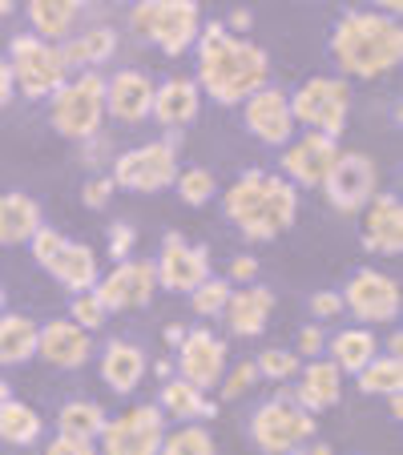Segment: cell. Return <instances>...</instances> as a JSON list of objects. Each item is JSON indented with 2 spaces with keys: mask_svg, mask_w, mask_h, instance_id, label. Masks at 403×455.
Masks as SVG:
<instances>
[{
  "mask_svg": "<svg viewBox=\"0 0 403 455\" xmlns=\"http://www.w3.org/2000/svg\"><path fill=\"white\" fill-rule=\"evenodd\" d=\"M254 383H258V367H254V359H242L238 367H226V371H222V379H218V387H222V399H226V403L242 399Z\"/></svg>",
  "mask_w": 403,
  "mask_h": 455,
  "instance_id": "cell-40",
  "label": "cell"
},
{
  "mask_svg": "<svg viewBox=\"0 0 403 455\" xmlns=\"http://www.w3.org/2000/svg\"><path fill=\"white\" fill-rule=\"evenodd\" d=\"M36 355L57 371H77L93 359V331L73 318H49L36 331Z\"/></svg>",
  "mask_w": 403,
  "mask_h": 455,
  "instance_id": "cell-18",
  "label": "cell"
},
{
  "mask_svg": "<svg viewBox=\"0 0 403 455\" xmlns=\"http://www.w3.org/2000/svg\"><path fill=\"white\" fill-rule=\"evenodd\" d=\"M41 226H44V218H41L36 198H28L20 189L0 194V246H25Z\"/></svg>",
  "mask_w": 403,
  "mask_h": 455,
  "instance_id": "cell-27",
  "label": "cell"
},
{
  "mask_svg": "<svg viewBox=\"0 0 403 455\" xmlns=\"http://www.w3.org/2000/svg\"><path fill=\"white\" fill-rule=\"evenodd\" d=\"M230 278H214V275H206L202 283L189 291V307H194V315H202V318H218L226 310V302H230Z\"/></svg>",
  "mask_w": 403,
  "mask_h": 455,
  "instance_id": "cell-36",
  "label": "cell"
},
{
  "mask_svg": "<svg viewBox=\"0 0 403 455\" xmlns=\"http://www.w3.org/2000/svg\"><path fill=\"white\" fill-rule=\"evenodd\" d=\"M178 146L173 138L162 141H141V146L125 149V154L113 157V186L133 189V194H162L173 186L178 178Z\"/></svg>",
  "mask_w": 403,
  "mask_h": 455,
  "instance_id": "cell-8",
  "label": "cell"
},
{
  "mask_svg": "<svg viewBox=\"0 0 403 455\" xmlns=\"http://www.w3.org/2000/svg\"><path fill=\"white\" fill-rule=\"evenodd\" d=\"M323 347H326L323 331H318V327H302V331H299V347H294V355H299V359H315V355L323 351Z\"/></svg>",
  "mask_w": 403,
  "mask_h": 455,
  "instance_id": "cell-45",
  "label": "cell"
},
{
  "mask_svg": "<svg viewBox=\"0 0 403 455\" xmlns=\"http://www.w3.org/2000/svg\"><path fill=\"white\" fill-rule=\"evenodd\" d=\"M97 371H101V383L109 387L113 395H133L141 387L149 371V359L138 343H125V339H109L97 359Z\"/></svg>",
  "mask_w": 403,
  "mask_h": 455,
  "instance_id": "cell-22",
  "label": "cell"
},
{
  "mask_svg": "<svg viewBox=\"0 0 403 455\" xmlns=\"http://www.w3.org/2000/svg\"><path fill=\"white\" fill-rule=\"evenodd\" d=\"M315 415L299 403V399H266L262 407L254 411L250 419V439H254L258 451H270V455H283V451H294V447L310 443L315 439Z\"/></svg>",
  "mask_w": 403,
  "mask_h": 455,
  "instance_id": "cell-9",
  "label": "cell"
},
{
  "mask_svg": "<svg viewBox=\"0 0 403 455\" xmlns=\"http://www.w3.org/2000/svg\"><path fill=\"white\" fill-rule=\"evenodd\" d=\"M331 60L343 69V77L375 81L399 69L403 60V28L395 17L375 9L347 12L331 33Z\"/></svg>",
  "mask_w": 403,
  "mask_h": 455,
  "instance_id": "cell-3",
  "label": "cell"
},
{
  "mask_svg": "<svg viewBox=\"0 0 403 455\" xmlns=\"http://www.w3.org/2000/svg\"><path fill=\"white\" fill-rule=\"evenodd\" d=\"M69 318L73 323H81L85 331H97L105 327V318H109V310H105V302L97 299V291H77L69 302Z\"/></svg>",
  "mask_w": 403,
  "mask_h": 455,
  "instance_id": "cell-39",
  "label": "cell"
},
{
  "mask_svg": "<svg viewBox=\"0 0 403 455\" xmlns=\"http://www.w3.org/2000/svg\"><path fill=\"white\" fill-rule=\"evenodd\" d=\"M334 157H339V138H326V133H302L299 141H286L283 146V178L291 181V186H323L326 170L334 165Z\"/></svg>",
  "mask_w": 403,
  "mask_h": 455,
  "instance_id": "cell-17",
  "label": "cell"
},
{
  "mask_svg": "<svg viewBox=\"0 0 403 455\" xmlns=\"http://www.w3.org/2000/svg\"><path fill=\"white\" fill-rule=\"evenodd\" d=\"M44 270H49L52 278H57L65 291H93L97 286V278H101V267H97V254H93V246H85V242H73V238H65L57 246V254L44 262Z\"/></svg>",
  "mask_w": 403,
  "mask_h": 455,
  "instance_id": "cell-24",
  "label": "cell"
},
{
  "mask_svg": "<svg viewBox=\"0 0 403 455\" xmlns=\"http://www.w3.org/2000/svg\"><path fill=\"white\" fill-rule=\"evenodd\" d=\"M387 355H403V335H399V331H395L391 343H387Z\"/></svg>",
  "mask_w": 403,
  "mask_h": 455,
  "instance_id": "cell-52",
  "label": "cell"
},
{
  "mask_svg": "<svg viewBox=\"0 0 403 455\" xmlns=\"http://www.w3.org/2000/svg\"><path fill=\"white\" fill-rule=\"evenodd\" d=\"M363 214V246L379 258H395L403 250V206L395 194H375Z\"/></svg>",
  "mask_w": 403,
  "mask_h": 455,
  "instance_id": "cell-20",
  "label": "cell"
},
{
  "mask_svg": "<svg viewBox=\"0 0 403 455\" xmlns=\"http://www.w3.org/2000/svg\"><path fill=\"white\" fill-rule=\"evenodd\" d=\"M85 4L89 0H25L33 33L44 36V41H57V44L77 33Z\"/></svg>",
  "mask_w": 403,
  "mask_h": 455,
  "instance_id": "cell-26",
  "label": "cell"
},
{
  "mask_svg": "<svg viewBox=\"0 0 403 455\" xmlns=\"http://www.w3.org/2000/svg\"><path fill=\"white\" fill-rule=\"evenodd\" d=\"M254 278H258V258L250 254L230 258V283H254Z\"/></svg>",
  "mask_w": 403,
  "mask_h": 455,
  "instance_id": "cell-46",
  "label": "cell"
},
{
  "mask_svg": "<svg viewBox=\"0 0 403 455\" xmlns=\"http://www.w3.org/2000/svg\"><path fill=\"white\" fill-rule=\"evenodd\" d=\"M250 25H254V17H250V9H234L230 12V33H250Z\"/></svg>",
  "mask_w": 403,
  "mask_h": 455,
  "instance_id": "cell-48",
  "label": "cell"
},
{
  "mask_svg": "<svg viewBox=\"0 0 403 455\" xmlns=\"http://www.w3.org/2000/svg\"><path fill=\"white\" fill-rule=\"evenodd\" d=\"M197 49V89L218 105H242L254 89L270 85V57L262 44L242 41L238 33L210 20L194 41Z\"/></svg>",
  "mask_w": 403,
  "mask_h": 455,
  "instance_id": "cell-1",
  "label": "cell"
},
{
  "mask_svg": "<svg viewBox=\"0 0 403 455\" xmlns=\"http://www.w3.org/2000/svg\"><path fill=\"white\" fill-rule=\"evenodd\" d=\"M399 307H403L399 283L391 275H383V270H371V267L355 270L343 291V310H351L359 323H395Z\"/></svg>",
  "mask_w": 403,
  "mask_h": 455,
  "instance_id": "cell-13",
  "label": "cell"
},
{
  "mask_svg": "<svg viewBox=\"0 0 403 455\" xmlns=\"http://www.w3.org/2000/svg\"><path fill=\"white\" fill-rule=\"evenodd\" d=\"M97 439H81L69 435V431H57V439L49 443V455H93Z\"/></svg>",
  "mask_w": 403,
  "mask_h": 455,
  "instance_id": "cell-43",
  "label": "cell"
},
{
  "mask_svg": "<svg viewBox=\"0 0 403 455\" xmlns=\"http://www.w3.org/2000/svg\"><path fill=\"white\" fill-rule=\"evenodd\" d=\"M355 383H359L363 395H391L403 391V363L399 355H371L359 371H355Z\"/></svg>",
  "mask_w": 403,
  "mask_h": 455,
  "instance_id": "cell-32",
  "label": "cell"
},
{
  "mask_svg": "<svg viewBox=\"0 0 403 455\" xmlns=\"http://www.w3.org/2000/svg\"><path fill=\"white\" fill-rule=\"evenodd\" d=\"M97 299L105 302V310H141L149 299H154L157 291V267H154V258H121L117 267L109 270V275L97 278Z\"/></svg>",
  "mask_w": 403,
  "mask_h": 455,
  "instance_id": "cell-12",
  "label": "cell"
},
{
  "mask_svg": "<svg viewBox=\"0 0 403 455\" xmlns=\"http://www.w3.org/2000/svg\"><path fill=\"white\" fill-rule=\"evenodd\" d=\"M387 407H391V419H403V391H391V395H383Z\"/></svg>",
  "mask_w": 403,
  "mask_h": 455,
  "instance_id": "cell-50",
  "label": "cell"
},
{
  "mask_svg": "<svg viewBox=\"0 0 403 455\" xmlns=\"http://www.w3.org/2000/svg\"><path fill=\"white\" fill-rule=\"evenodd\" d=\"M310 315L315 318H339L343 315V294H334V291L310 294Z\"/></svg>",
  "mask_w": 403,
  "mask_h": 455,
  "instance_id": "cell-44",
  "label": "cell"
},
{
  "mask_svg": "<svg viewBox=\"0 0 403 455\" xmlns=\"http://www.w3.org/2000/svg\"><path fill=\"white\" fill-rule=\"evenodd\" d=\"M105 113V77L97 69H81L73 77H65L57 85V93L49 97V121L60 138L69 141H89L93 133H101Z\"/></svg>",
  "mask_w": 403,
  "mask_h": 455,
  "instance_id": "cell-4",
  "label": "cell"
},
{
  "mask_svg": "<svg viewBox=\"0 0 403 455\" xmlns=\"http://www.w3.org/2000/svg\"><path fill=\"white\" fill-rule=\"evenodd\" d=\"M157 407H162L170 419L178 423H189V419H210V415L218 411L214 403L206 399V391L202 387H194L189 379H165L162 383V399H157Z\"/></svg>",
  "mask_w": 403,
  "mask_h": 455,
  "instance_id": "cell-29",
  "label": "cell"
},
{
  "mask_svg": "<svg viewBox=\"0 0 403 455\" xmlns=\"http://www.w3.org/2000/svg\"><path fill=\"white\" fill-rule=\"evenodd\" d=\"M331 202V210L339 214H359L371 198L379 194V165L367 154H343L334 157V165L326 170L323 186H318Z\"/></svg>",
  "mask_w": 403,
  "mask_h": 455,
  "instance_id": "cell-11",
  "label": "cell"
},
{
  "mask_svg": "<svg viewBox=\"0 0 403 455\" xmlns=\"http://www.w3.org/2000/svg\"><path fill=\"white\" fill-rule=\"evenodd\" d=\"M133 242H138V234H133V226L125 222H113L109 226V258L113 262H121V258L133 254Z\"/></svg>",
  "mask_w": 403,
  "mask_h": 455,
  "instance_id": "cell-42",
  "label": "cell"
},
{
  "mask_svg": "<svg viewBox=\"0 0 403 455\" xmlns=\"http://www.w3.org/2000/svg\"><path fill=\"white\" fill-rule=\"evenodd\" d=\"M9 65H12V77H17V93H25L28 101L52 97L60 81L69 77V65L60 57V44L44 41V36H36V33L12 36Z\"/></svg>",
  "mask_w": 403,
  "mask_h": 455,
  "instance_id": "cell-6",
  "label": "cell"
},
{
  "mask_svg": "<svg viewBox=\"0 0 403 455\" xmlns=\"http://www.w3.org/2000/svg\"><path fill=\"white\" fill-rule=\"evenodd\" d=\"M12 9H17V0H0V20L12 17Z\"/></svg>",
  "mask_w": 403,
  "mask_h": 455,
  "instance_id": "cell-53",
  "label": "cell"
},
{
  "mask_svg": "<svg viewBox=\"0 0 403 455\" xmlns=\"http://www.w3.org/2000/svg\"><path fill=\"white\" fill-rule=\"evenodd\" d=\"M165 435V411L157 403H138L129 411L105 419L97 447L105 455H157Z\"/></svg>",
  "mask_w": 403,
  "mask_h": 455,
  "instance_id": "cell-10",
  "label": "cell"
},
{
  "mask_svg": "<svg viewBox=\"0 0 403 455\" xmlns=\"http://www.w3.org/2000/svg\"><path fill=\"white\" fill-rule=\"evenodd\" d=\"M326 347H331V359H334V367L343 371V375H355V371H359L363 363H367L371 355L379 351L375 335H371V331H363V327L339 331V335H334Z\"/></svg>",
  "mask_w": 403,
  "mask_h": 455,
  "instance_id": "cell-33",
  "label": "cell"
},
{
  "mask_svg": "<svg viewBox=\"0 0 403 455\" xmlns=\"http://www.w3.org/2000/svg\"><path fill=\"white\" fill-rule=\"evenodd\" d=\"M286 97H291L294 125H307L315 133H326V138H339L347 129L351 101H355L347 77H310Z\"/></svg>",
  "mask_w": 403,
  "mask_h": 455,
  "instance_id": "cell-7",
  "label": "cell"
},
{
  "mask_svg": "<svg viewBox=\"0 0 403 455\" xmlns=\"http://www.w3.org/2000/svg\"><path fill=\"white\" fill-rule=\"evenodd\" d=\"M0 399H9V383L4 379H0Z\"/></svg>",
  "mask_w": 403,
  "mask_h": 455,
  "instance_id": "cell-54",
  "label": "cell"
},
{
  "mask_svg": "<svg viewBox=\"0 0 403 455\" xmlns=\"http://www.w3.org/2000/svg\"><path fill=\"white\" fill-rule=\"evenodd\" d=\"M157 286L173 294H189L202 278L210 275V250L186 242L181 234H165L162 254H157Z\"/></svg>",
  "mask_w": 403,
  "mask_h": 455,
  "instance_id": "cell-16",
  "label": "cell"
},
{
  "mask_svg": "<svg viewBox=\"0 0 403 455\" xmlns=\"http://www.w3.org/2000/svg\"><path fill=\"white\" fill-rule=\"evenodd\" d=\"M36 331L41 323H33L28 315H4L0 310V367H20L36 355Z\"/></svg>",
  "mask_w": 403,
  "mask_h": 455,
  "instance_id": "cell-30",
  "label": "cell"
},
{
  "mask_svg": "<svg viewBox=\"0 0 403 455\" xmlns=\"http://www.w3.org/2000/svg\"><path fill=\"white\" fill-rule=\"evenodd\" d=\"M242 121L254 133L262 146H278L283 149L286 141L294 138V113H291V97L275 85H262L242 101Z\"/></svg>",
  "mask_w": 403,
  "mask_h": 455,
  "instance_id": "cell-14",
  "label": "cell"
},
{
  "mask_svg": "<svg viewBox=\"0 0 403 455\" xmlns=\"http://www.w3.org/2000/svg\"><path fill=\"white\" fill-rule=\"evenodd\" d=\"M214 447H218L214 431H210L206 423L189 419V423H181L178 431H165L157 451H165V455H210Z\"/></svg>",
  "mask_w": 403,
  "mask_h": 455,
  "instance_id": "cell-35",
  "label": "cell"
},
{
  "mask_svg": "<svg viewBox=\"0 0 403 455\" xmlns=\"http://www.w3.org/2000/svg\"><path fill=\"white\" fill-rule=\"evenodd\" d=\"M113 189H117V186H113L109 173H105V178H101V173H93V178L81 186V202H85L89 210H105V206H109V198H113Z\"/></svg>",
  "mask_w": 403,
  "mask_h": 455,
  "instance_id": "cell-41",
  "label": "cell"
},
{
  "mask_svg": "<svg viewBox=\"0 0 403 455\" xmlns=\"http://www.w3.org/2000/svg\"><path fill=\"white\" fill-rule=\"evenodd\" d=\"M0 310H4V286H0Z\"/></svg>",
  "mask_w": 403,
  "mask_h": 455,
  "instance_id": "cell-55",
  "label": "cell"
},
{
  "mask_svg": "<svg viewBox=\"0 0 403 455\" xmlns=\"http://www.w3.org/2000/svg\"><path fill=\"white\" fill-rule=\"evenodd\" d=\"M226 367H230V351H226V343L210 327H194L181 335V343H178V375L181 379H189L194 387L210 391V387H218Z\"/></svg>",
  "mask_w": 403,
  "mask_h": 455,
  "instance_id": "cell-15",
  "label": "cell"
},
{
  "mask_svg": "<svg viewBox=\"0 0 403 455\" xmlns=\"http://www.w3.org/2000/svg\"><path fill=\"white\" fill-rule=\"evenodd\" d=\"M113 52H117V33H113L109 25H93V28H81V33L65 36L60 41V57H65V65L69 69H97V65H105V60H113Z\"/></svg>",
  "mask_w": 403,
  "mask_h": 455,
  "instance_id": "cell-28",
  "label": "cell"
},
{
  "mask_svg": "<svg viewBox=\"0 0 403 455\" xmlns=\"http://www.w3.org/2000/svg\"><path fill=\"white\" fill-rule=\"evenodd\" d=\"M44 431V419L36 407L20 403V399H0V443L9 447H33Z\"/></svg>",
  "mask_w": 403,
  "mask_h": 455,
  "instance_id": "cell-31",
  "label": "cell"
},
{
  "mask_svg": "<svg viewBox=\"0 0 403 455\" xmlns=\"http://www.w3.org/2000/svg\"><path fill=\"white\" fill-rule=\"evenodd\" d=\"M173 189H178V198L186 202V206H206V202L218 194V181H214V173L210 170L194 165V170H178Z\"/></svg>",
  "mask_w": 403,
  "mask_h": 455,
  "instance_id": "cell-37",
  "label": "cell"
},
{
  "mask_svg": "<svg viewBox=\"0 0 403 455\" xmlns=\"http://www.w3.org/2000/svg\"><path fill=\"white\" fill-rule=\"evenodd\" d=\"M181 335H186V327H178V323H170V327H165V343H170V347H178Z\"/></svg>",
  "mask_w": 403,
  "mask_h": 455,
  "instance_id": "cell-51",
  "label": "cell"
},
{
  "mask_svg": "<svg viewBox=\"0 0 403 455\" xmlns=\"http://www.w3.org/2000/svg\"><path fill=\"white\" fill-rule=\"evenodd\" d=\"M12 97H17V77H12L9 57H0V109H9Z\"/></svg>",
  "mask_w": 403,
  "mask_h": 455,
  "instance_id": "cell-47",
  "label": "cell"
},
{
  "mask_svg": "<svg viewBox=\"0 0 403 455\" xmlns=\"http://www.w3.org/2000/svg\"><path fill=\"white\" fill-rule=\"evenodd\" d=\"M154 109V81L141 69H117L113 77H105V113L113 121L138 125Z\"/></svg>",
  "mask_w": 403,
  "mask_h": 455,
  "instance_id": "cell-19",
  "label": "cell"
},
{
  "mask_svg": "<svg viewBox=\"0 0 403 455\" xmlns=\"http://www.w3.org/2000/svg\"><path fill=\"white\" fill-rule=\"evenodd\" d=\"M129 28L165 57H181L202 33V9L197 0H138L129 9Z\"/></svg>",
  "mask_w": 403,
  "mask_h": 455,
  "instance_id": "cell-5",
  "label": "cell"
},
{
  "mask_svg": "<svg viewBox=\"0 0 403 455\" xmlns=\"http://www.w3.org/2000/svg\"><path fill=\"white\" fill-rule=\"evenodd\" d=\"M202 113V89L194 77H170L162 85H154V109L149 117H157L165 129H181Z\"/></svg>",
  "mask_w": 403,
  "mask_h": 455,
  "instance_id": "cell-25",
  "label": "cell"
},
{
  "mask_svg": "<svg viewBox=\"0 0 403 455\" xmlns=\"http://www.w3.org/2000/svg\"><path fill=\"white\" fill-rule=\"evenodd\" d=\"M254 367H258V379H270V383H286V379L299 375L302 359H299L294 351H283V347H266V351L254 359Z\"/></svg>",
  "mask_w": 403,
  "mask_h": 455,
  "instance_id": "cell-38",
  "label": "cell"
},
{
  "mask_svg": "<svg viewBox=\"0 0 403 455\" xmlns=\"http://www.w3.org/2000/svg\"><path fill=\"white\" fill-rule=\"evenodd\" d=\"M222 315H226V327L238 339H254V335H262L270 315H275V294H270V286L258 283V278L254 283H242L238 291H230V302H226Z\"/></svg>",
  "mask_w": 403,
  "mask_h": 455,
  "instance_id": "cell-21",
  "label": "cell"
},
{
  "mask_svg": "<svg viewBox=\"0 0 403 455\" xmlns=\"http://www.w3.org/2000/svg\"><path fill=\"white\" fill-rule=\"evenodd\" d=\"M105 419H109V415L101 411V403H93V399H73V403L60 407L57 431H69V435H81V439H97Z\"/></svg>",
  "mask_w": 403,
  "mask_h": 455,
  "instance_id": "cell-34",
  "label": "cell"
},
{
  "mask_svg": "<svg viewBox=\"0 0 403 455\" xmlns=\"http://www.w3.org/2000/svg\"><path fill=\"white\" fill-rule=\"evenodd\" d=\"M343 395V371L334 367V359H310L299 367V387H294V399L307 407L310 415L331 411Z\"/></svg>",
  "mask_w": 403,
  "mask_h": 455,
  "instance_id": "cell-23",
  "label": "cell"
},
{
  "mask_svg": "<svg viewBox=\"0 0 403 455\" xmlns=\"http://www.w3.org/2000/svg\"><path fill=\"white\" fill-rule=\"evenodd\" d=\"M222 210L246 242H275L299 218V186H291L283 173L250 170L226 189Z\"/></svg>",
  "mask_w": 403,
  "mask_h": 455,
  "instance_id": "cell-2",
  "label": "cell"
},
{
  "mask_svg": "<svg viewBox=\"0 0 403 455\" xmlns=\"http://www.w3.org/2000/svg\"><path fill=\"white\" fill-rule=\"evenodd\" d=\"M105 4H121V0H105Z\"/></svg>",
  "mask_w": 403,
  "mask_h": 455,
  "instance_id": "cell-56",
  "label": "cell"
},
{
  "mask_svg": "<svg viewBox=\"0 0 403 455\" xmlns=\"http://www.w3.org/2000/svg\"><path fill=\"white\" fill-rule=\"evenodd\" d=\"M375 4V12H387V17H399V9H403V0H371Z\"/></svg>",
  "mask_w": 403,
  "mask_h": 455,
  "instance_id": "cell-49",
  "label": "cell"
}]
</instances>
